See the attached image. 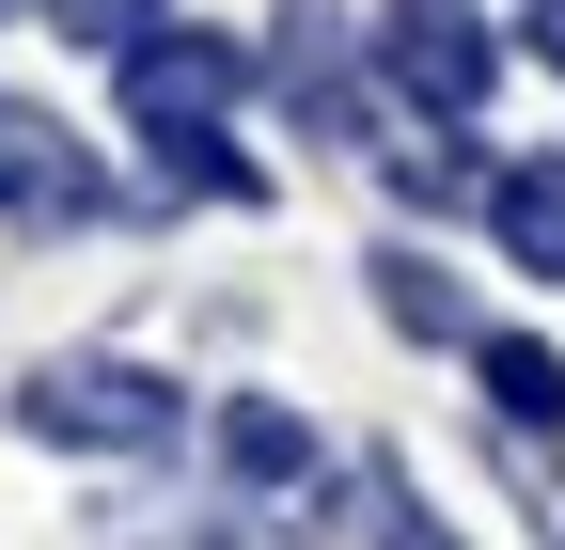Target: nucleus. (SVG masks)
Here are the masks:
<instances>
[{
	"label": "nucleus",
	"instance_id": "nucleus-4",
	"mask_svg": "<svg viewBox=\"0 0 565 550\" xmlns=\"http://www.w3.org/2000/svg\"><path fill=\"white\" fill-rule=\"evenodd\" d=\"M0 221H110L95 142H63L32 95H0Z\"/></svg>",
	"mask_w": 565,
	"mask_h": 550
},
{
	"label": "nucleus",
	"instance_id": "nucleus-7",
	"mask_svg": "<svg viewBox=\"0 0 565 550\" xmlns=\"http://www.w3.org/2000/svg\"><path fill=\"white\" fill-rule=\"evenodd\" d=\"M221 456L252 472V488H299V472H315V425H299V409H267V393H252V409H221Z\"/></svg>",
	"mask_w": 565,
	"mask_h": 550
},
{
	"label": "nucleus",
	"instance_id": "nucleus-11",
	"mask_svg": "<svg viewBox=\"0 0 565 550\" xmlns=\"http://www.w3.org/2000/svg\"><path fill=\"white\" fill-rule=\"evenodd\" d=\"M534 47H550V63H565V0H534Z\"/></svg>",
	"mask_w": 565,
	"mask_h": 550
},
{
	"label": "nucleus",
	"instance_id": "nucleus-10",
	"mask_svg": "<svg viewBox=\"0 0 565 550\" xmlns=\"http://www.w3.org/2000/svg\"><path fill=\"white\" fill-rule=\"evenodd\" d=\"M47 17L79 32V47H141V32H158V0H47Z\"/></svg>",
	"mask_w": 565,
	"mask_h": 550
},
{
	"label": "nucleus",
	"instance_id": "nucleus-1",
	"mask_svg": "<svg viewBox=\"0 0 565 550\" xmlns=\"http://www.w3.org/2000/svg\"><path fill=\"white\" fill-rule=\"evenodd\" d=\"M236 95H252V47H236V32H141V47H126V126L173 158V189L267 204V173L221 142V126H236Z\"/></svg>",
	"mask_w": 565,
	"mask_h": 550
},
{
	"label": "nucleus",
	"instance_id": "nucleus-2",
	"mask_svg": "<svg viewBox=\"0 0 565 550\" xmlns=\"http://www.w3.org/2000/svg\"><path fill=\"white\" fill-rule=\"evenodd\" d=\"M17 425L32 441H79V456H158L189 409H173V378H141V362H32L17 378Z\"/></svg>",
	"mask_w": 565,
	"mask_h": 550
},
{
	"label": "nucleus",
	"instance_id": "nucleus-5",
	"mask_svg": "<svg viewBox=\"0 0 565 550\" xmlns=\"http://www.w3.org/2000/svg\"><path fill=\"white\" fill-rule=\"evenodd\" d=\"M487 221H503V252L534 267V284H565V158H519V173H487Z\"/></svg>",
	"mask_w": 565,
	"mask_h": 550
},
{
	"label": "nucleus",
	"instance_id": "nucleus-6",
	"mask_svg": "<svg viewBox=\"0 0 565 550\" xmlns=\"http://www.w3.org/2000/svg\"><path fill=\"white\" fill-rule=\"evenodd\" d=\"M471 362H487V409H503V441H550V425H565V362H550V347H519V330H487Z\"/></svg>",
	"mask_w": 565,
	"mask_h": 550
},
{
	"label": "nucleus",
	"instance_id": "nucleus-8",
	"mask_svg": "<svg viewBox=\"0 0 565 550\" xmlns=\"http://www.w3.org/2000/svg\"><path fill=\"white\" fill-rule=\"evenodd\" d=\"M377 299H393V330H424V347H471V315H456V284L424 252H377Z\"/></svg>",
	"mask_w": 565,
	"mask_h": 550
},
{
	"label": "nucleus",
	"instance_id": "nucleus-9",
	"mask_svg": "<svg viewBox=\"0 0 565 550\" xmlns=\"http://www.w3.org/2000/svg\"><path fill=\"white\" fill-rule=\"evenodd\" d=\"M362 535H377V550H456V535H440V519H424V504H408V488H393V472H362Z\"/></svg>",
	"mask_w": 565,
	"mask_h": 550
},
{
	"label": "nucleus",
	"instance_id": "nucleus-3",
	"mask_svg": "<svg viewBox=\"0 0 565 550\" xmlns=\"http://www.w3.org/2000/svg\"><path fill=\"white\" fill-rule=\"evenodd\" d=\"M377 63H393V95H408V110L471 126L487 80H503V32H487L471 0H393V17H377Z\"/></svg>",
	"mask_w": 565,
	"mask_h": 550
}]
</instances>
